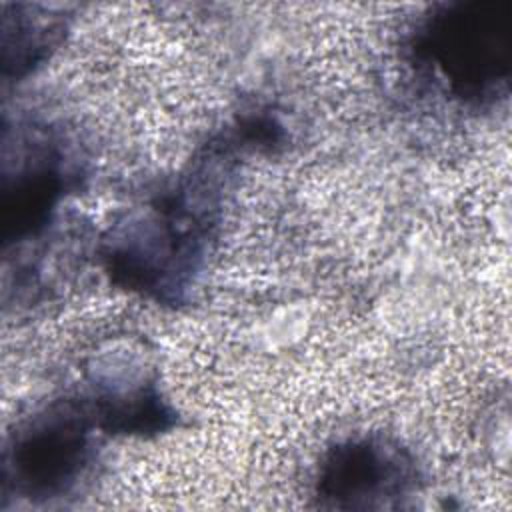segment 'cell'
Here are the masks:
<instances>
[{
	"mask_svg": "<svg viewBox=\"0 0 512 512\" xmlns=\"http://www.w3.org/2000/svg\"><path fill=\"white\" fill-rule=\"evenodd\" d=\"M416 486L418 468L408 448L382 434H360L324 452L312 498L330 510L400 508Z\"/></svg>",
	"mask_w": 512,
	"mask_h": 512,
	"instance_id": "cell-4",
	"label": "cell"
},
{
	"mask_svg": "<svg viewBox=\"0 0 512 512\" xmlns=\"http://www.w3.org/2000/svg\"><path fill=\"white\" fill-rule=\"evenodd\" d=\"M14 144L4 142V246L38 236L74 178L66 150L52 132L22 128L14 134Z\"/></svg>",
	"mask_w": 512,
	"mask_h": 512,
	"instance_id": "cell-5",
	"label": "cell"
},
{
	"mask_svg": "<svg viewBox=\"0 0 512 512\" xmlns=\"http://www.w3.org/2000/svg\"><path fill=\"white\" fill-rule=\"evenodd\" d=\"M96 426L88 400H54L28 416L4 444L2 494L30 504L68 496L92 466Z\"/></svg>",
	"mask_w": 512,
	"mask_h": 512,
	"instance_id": "cell-3",
	"label": "cell"
},
{
	"mask_svg": "<svg viewBox=\"0 0 512 512\" xmlns=\"http://www.w3.org/2000/svg\"><path fill=\"white\" fill-rule=\"evenodd\" d=\"M240 154L224 130L210 136L170 190L108 232L102 260L114 284L164 302L184 294L206 258Z\"/></svg>",
	"mask_w": 512,
	"mask_h": 512,
	"instance_id": "cell-1",
	"label": "cell"
},
{
	"mask_svg": "<svg viewBox=\"0 0 512 512\" xmlns=\"http://www.w3.org/2000/svg\"><path fill=\"white\" fill-rule=\"evenodd\" d=\"M418 78L464 106L486 108L508 94L512 0H454L424 14L406 42Z\"/></svg>",
	"mask_w": 512,
	"mask_h": 512,
	"instance_id": "cell-2",
	"label": "cell"
},
{
	"mask_svg": "<svg viewBox=\"0 0 512 512\" xmlns=\"http://www.w3.org/2000/svg\"><path fill=\"white\" fill-rule=\"evenodd\" d=\"M66 22L38 6L16 4L14 14L4 6L2 18V74L20 80L34 72L60 44Z\"/></svg>",
	"mask_w": 512,
	"mask_h": 512,
	"instance_id": "cell-6",
	"label": "cell"
}]
</instances>
